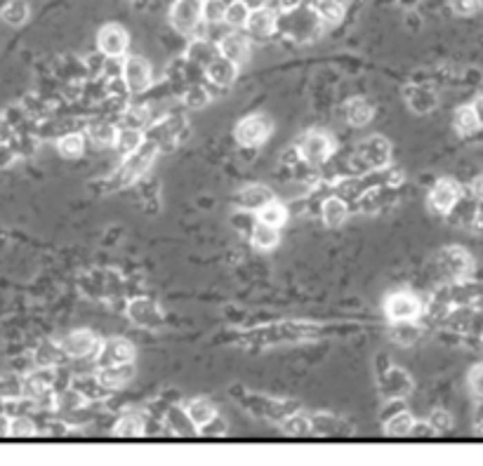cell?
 Here are the masks:
<instances>
[{
	"label": "cell",
	"mask_w": 483,
	"mask_h": 466,
	"mask_svg": "<svg viewBox=\"0 0 483 466\" xmlns=\"http://www.w3.org/2000/svg\"><path fill=\"white\" fill-rule=\"evenodd\" d=\"M387 315L394 323H406V320H415L419 315V299L410 292H394L387 299Z\"/></svg>",
	"instance_id": "cell-5"
},
{
	"label": "cell",
	"mask_w": 483,
	"mask_h": 466,
	"mask_svg": "<svg viewBox=\"0 0 483 466\" xmlns=\"http://www.w3.org/2000/svg\"><path fill=\"white\" fill-rule=\"evenodd\" d=\"M153 158H156V144L153 142L142 144L137 151L128 153L125 155L123 168H120V182L132 184L135 179H140L142 175H146V170L151 168Z\"/></svg>",
	"instance_id": "cell-1"
},
{
	"label": "cell",
	"mask_w": 483,
	"mask_h": 466,
	"mask_svg": "<svg viewBox=\"0 0 483 466\" xmlns=\"http://www.w3.org/2000/svg\"><path fill=\"white\" fill-rule=\"evenodd\" d=\"M116 128L108 123H95L90 128V139L97 144V146H113L116 144Z\"/></svg>",
	"instance_id": "cell-30"
},
{
	"label": "cell",
	"mask_w": 483,
	"mask_h": 466,
	"mask_svg": "<svg viewBox=\"0 0 483 466\" xmlns=\"http://www.w3.org/2000/svg\"><path fill=\"white\" fill-rule=\"evenodd\" d=\"M453 10L460 17H471L481 10V0H453Z\"/></svg>",
	"instance_id": "cell-42"
},
{
	"label": "cell",
	"mask_w": 483,
	"mask_h": 466,
	"mask_svg": "<svg viewBox=\"0 0 483 466\" xmlns=\"http://www.w3.org/2000/svg\"><path fill=\"white\" fill-rule=\"evenodd\" d=\"M250 240L257 250H274V247L278 245L281 235H278V229L269 226V224H264V222H257L255 226H252Z\"/></svg>",
	"instance_id": "cell-19"
},
{
	"label": "cell",
	"mask_w": 483,
	"mask_h": 466,
	"mask_svg": "<svg viewBox=\"0 0 483 466\" xmlns=\"http://www.w3.org/2000/svg\"><path fill=\"white\" fill-rule=\"evenodd\" d=\"M401 179H404V175H401V172H392V175H389V184H392V186H394V184H399Z\"/></svg>",
	"instance_id": "cell-54"
},
{
	"label": "cell",
	"mask_w": 483,
	"mask_h": 466,
	"mask_svg": "<svg viewBox=\"0 0 483 466\" xmlns=\"http://www.w3.org/2000/svg\"><path fill=\"white\" fill-rule=\"evenodd\" d=\"M142 431H144V419L137 412H130L116 424L113 434L116 436H142Z\"/></svg>",
	"instance_id": "cell-31"
},
{
	"label": "cell",
	"mask_w": 483,
	"mask_h": 466,
	"mask_svg": "<svg viewBox=\"0 0 483 466\" xmlns=\"http://www.w3.org/2000/svg\"><path fill=\"white\" fill-rule=\"evenodd\" d=\"M408 104H410V108L415 113H429L436 106V97L429 90H413L408 95Z\"/></svg>",
	"instance_id": "cell-29"
},
{
	"label": "cell",
	"mask_w": 483,
	"mask_h": 466,
	"mask_svg": "<svg viewBox=\"0 0 483 466\" xmlns=\"http://www.w3.org/2000/svg\"><path fill=\"white\" fill-rule=\"evenodd\" d=\"M413 424H415L413 422V417L404 410V412L394 414V417L387 422V434L389 436H410Z\"/></svg>",
	"instance_id": "cell-35"
},
{
	"label": "cell",
	"mask_w": 483,
	"mask_h": 466,
	"mask_svg": "<svg viewBox=\"0 0 483 466\" xmlns=\"http://www.w3.org/2000/svg\"><path fill=\"white\" fill-rule=\"evenodd\" d=\"M55 384V370L53 367H38L36 372H31L24 382H21V394L28 396V398H38L40 394L50 391Z\"/></svg>",
	"instance_id": "cell-12"
},
{
	"label": "cell",
	"mask_w": 483,
	"mask_h": 466,
	"mask_svg": "<svg viewBox=\"0 0 483 466\" xmlns=\"http://www.w3.org/2000/svg\"><path fill=\"white\" fill-rule=\"evenodd\" d=\"M217 48H220V55L224 57V59L234 61L236 66L243 64V61L248 59V55H250L248 38L238 36V33H229V36H224L222 43L217 45Z\"/></svg>",
	"instance_id": "cell-13"
},
{
	"label": "cell",
	"mask_w": 483,
	"mask_h": 466,
	"mask_svg": "<svg viewBox=\"0 0 483 466\" xmlns=\"http://www.w3.org/2000/svg\"><path fill=\"white\" fill-rule=\"evenodd\" d=\"M187 414L193 422V427H203V424H208L210 419L215 417V407H212L208 400H193L191 405L187 407Z\"/></svg>",
	"instance_id": "cell-28"
},
{
	"label": "cell",
	"mask_w": 483,
	"mask_h": 466,
	"mask_svg": "<svg viewBox=\"0 0 483 466\" xmlns=\"http://www.w3.org/2000/svg\"><path fill=\"white\" fill-rule=\"evenodd\" d=\"M184 101H187L189 108H203L205 104L210 101V95L205 88H200V85H196V88H191L184 95Z\"/></svg>",
	"instance_id": "cell-40"
},
{
	"label": "cell",
	"mask_w": 483,
	"mask_h": 466,
	"mask_svg": "<svg viewBox=\"0 0 483 466\" xmlns=\"http://www.w3.org/2000/svg\"><path fill=\"white\" fill-rule=\"evenodd\" d=\"M429 424H431V429H434V431H439V434H444V431L451 429L453 419H451V414H448L446 410H436L434 414H431Z\"/></svg>",
	"instance_id": "cell-44"
},
{
	"label": "cell",
	"mask_w": 483,
	"mask_h": 466,
	"mask_svg": "<svg viewBox=\"0 0 483 466\" xmlns=\"http://www.w3.org/2000/svg\"><path fill=\"white\" fill-rule=\"evenodd\" d=\"M316 3H321V0H316Z\"/></svg>",
	"instance_id": "cell-56"
},
{
	"label": "cell",
	"mask_w": 483,
	"mask_h": 466,
	"mask_svg": "<svg viewBox=\"0 0 483 466\" xmlns=\"http://www.w3.org/2000/svg\"><path fill=\"white\" fill-rule=\"evenodd\" d=\"M97 347V339L92 332L88 330H76L71 332L64 342H61V349H64L66 356H71V358H83V356L92 353Z\"/></svg>",
	"instance_id": "cell-15"
},
{
	"label": "cell",
	"mask_w": 483,
	"mask_h": 466,
	"mask_svg": "<svg viewBox=\"0 0 483 466\" xmlns=\"http://www.w3.org/2000/svg\"><path fill=\"white\" fill-rule=\"evenodd\" d=\"M128 43H130L128 31H125L123 26H118V24H106L100 33H97V45H100L102 55H106V57L125 55Z\"/></svg>",
	"instance_id": "cell-7"
},
{
	"label": "cell",
	"mask_w": 483,
	"mask_h": 466,
	"mask_svg": "<svg viewBox=\"0 0 483 466\" xmlns=\"http://www.w3.org/2000/svg\"><path fill=\"white\" fill-rule=\"evenodd\" d=\"M36 434V424L28 417H15L10 419V436H17V438H26V436Z\"/></svg>",
	"instance_id": "cell-38"
},
{
	"label": "cell",
	"mask_w": 483,
	"mask_h": 466,
	"mask_svg": "<svg viewBox=\"0 0 483 466\" xmlns=\"http://www.w3.org/2000/svg\"><path fill=\"white\" fill-rule=\"evenodd\" d=\"M287 220V212H285V207L281 205V203H276V200H272V203H267L260 210V222L264 224H269V226H274V229H281L285 224Z\"/></svg>",
	"instance_id": "cell-27"
},
{
	"label": "cell",
	"mask_w": 483,
	"mask_h": 466,
	"mask_svg": "<svg viewBox=\"0 0 483 466\" xmlns=\"http://www.w3.org/2000/svg\"><path fill=\"white\" fill-rule=\"evenodd\" d=\"M21 394V382L17 377H5L0 379V398L3 400H17Z\"/></svg>",
	"instance_id": "cell-39"
},
{
	"label": "cell",
	"mask_w": 483,
	"mask_h": 466,
	"mask_svg": "<svg viewBox=\"0 0 483 466\" xmlns=\"http://www.w3.org/2000/svg\"><path fill=\"white\" fill-rule=\"evenodd\" d=\"M274 200V193L269 191L267 186H248V188H243V191L238 193V205L243 207V210H248V212H260L264 205L267 203H272Z\"/></svg>",
	"instance_id": "cell-18"
},
{
	"label": "cell",
	"mask_w": 483,
	"mask_h": 466,
	"mask_svg": "<svg viewBox=\"0 0 483 466\" xmlns=\"http://www.w3.org/2000/svg\"><path fill=\"white\" fill-rule=\"evenodd\" d=\"M189 57H191L193 61H198V64L208 66L212 59H217V57H220V48L210 45L205 38H198V40H193V45L189 48Z\"/></svg>",
	"instance_id": "cell-25"
},
{
	"label": "cell",
	"mask_w": 483,
	"mask_h": 466,
	"mask_svg": "<svg viewBox=\"0 0 483 466\" xmlns=\"http://www.w3.org/2000/svg\"><path fill=\"white\" fill-rule=\"evenodd\" d=\"M359 153H361V158L370 165V168L382 170V168H387V165H389V158H392V146H389V142L382 139V137H370V139H366L359 146Z\"/></svg>",
	"instance_id": "cell-9"
},
{
	"label": "cell",
	"mask_w": 483,
	"mask_h": 466,
	"mask_svg": "<svg viewBox=\"0 0 483 466\" xmlns=\"http://www.w3.org/2000/svg\"><path fill=\"white\" fill-rule=\"evenodd\" d=\"M236 64L229 59H224V57H217V59H212L208 68H205V73H208V80L212 85H217V88H229V85L236 80Z\"/></svg>",
	"instance_id": "cell-17"
},
{
	"label": "cell",
	"mask_w": 483,
	"mask_h": 466,
	"mask_svg": "<svg viewBox=\"0 0 483 466\" xmlns=\"http://www.w3.org/2000/svg\"><path fill=\"white\" fill-rule=\"evenodd\" d=\"M248 17H250V8L245 5V0H234L224 10V21L234 28H243L248 24Z\"/></svg>",
	"instance_id": "cell-24"
},
{
	"label": "cell",
	"mask_w": 483,
	"mask_h": 466,
	"mask_svg": "<svg viewBox=\"0 0 483 466\" xmlns=\"http://www.w3.org/2000/svg\"><path fill=\"white\" fill-rule=\"evenodd\" d=\"M123 83L135 95H140L151 85V66L142 57H128L123 64Z\"/></svg>",
	"instance_id": "cell-4"
},
{
	"label": "cell",
	"mask_w": 483,
	"mask_h": 466,
	"mask_svg": "<svg viewBox=\"0 0 483 466\" xmlns=\"http://www.w3.org/2000/svg\"><path fill=\"white\" fill-rule=\"evenodd\" d=\"M245 28L252 33L255 38H269L276 28V14L269 8H260V10H250L248 24Z\"/></svg>",
	"instance_id": "cell-16"
},
{
	"label": "cell",
	"mask_w": 483,
	"mask_h": 466,
	"mask_svg": "<svg viewBox=\"0 0 483 466\" xmlns=\"http://www.w3.org/2000/svg\"><path fill=\"white\" fill-rule=\"evenodd\" d=\"M200 429H203V434H208V436H220V434H224V429H227V424H224L222 419L215 414V417H212L208 424H203V427H200Z\"/></svg>",
	"instance_id": "cell-46"
},
{
	"label": "cell",
	"mask_w": 483,
	"mask_h": 466,
	"mask_svg": "<svg viewBox=\"0 0 483 466\" xmlns=\"http://www.w3.org/2000/svg\"><path fill=\"white\" fill-rule=\"evenodd\" d=\"M319 14L323 17L328 24H340V21L344 19V5L340 3V0H321Z\"/></svg>",
	"instance_id": "cell-34"
},
{
	"label": "cell",
	"mask_w": 483,
	"mask_h": 466,
	"mask_svg": "<svg viewBox=\"0 0 483 466\" xmlns=\"http://www.w3.org/2000/svg\"><path fill=\"white\" fill-rule=\"evenodd\" d=\"M170 21L180 33H193L203 21V0H177L170 10Z\"/></svg>",
	"instance_id": "cell-2"
},
{
	"label": "cell",
	"mask_w": 483,
	"mask_h": 466,
	"mask_svg": "<svg viewBox=\"0 0 483 466\" xmlns=\"http://www.w3.org/2000/svg\"><path fill=\"white\" fill-rule=\"evenodd\" d=\"M10 139H12V130H10V125L0 123V144H10Z\"/></svg>",
	"instance_id": "cell-50"
},
{
	"label": "cell",
	"mask_w": 483,
	"mask_h": 466,
	"mask_svg": "<svg viewBox=\"0 0 483 466\" xmlns=\"http://www.w3.org/2000/svg\"><path fill=\"white\" fill-rule=\"evenodd\" d=\"M330 153H332V142L323 132H309L300 142V155L312 165L323 163V160L330 158Z\"/></svg>",
	"instance_id": "cell-6"
},
{
	"label": "cell",
	"mask_w": 483,
	"mask_h": 466,
	"mask_svg": "<svg viewBox=\"0 0 483 466\" xmlns=\"http://www.w3.org/2000/svg\"><path fill=\"white\" fill-rule=\"evenodd\" d=\"M83 148H85V139L80 135H66L57 144V151L64 155V158H78L83 153Z\"/></svg>",
	"instance_id": "cell-33"
},
{
	"label": "cell",
	"mask_w": 483,
	"mask_h": 466,
	"mask_svg": "<svg viewBox=\"0 0 483 466\" xmlns=\"http://www.w3.org/2000/svg\"><path fill=\"white\" fill-rule=\"evenodd\" d=\"M460 198V186L453 179H441L431 188L429 203L436 212H451Z\"/></svg>",
	"instance_id": "cell-11"
},
{
	"label": "cell",
	"mask_w": 483,
	"mask_h": 466,
	"mask_svg": "<svg viewBox=\"0 0 483 466\" xmlns=\"http://www.w3.org/2000/svg\"><path fill=\"white\" fill-rule=\"evenodd\" d=\"M15 163V151L8 144H0V168H10Z\"/></svg>",
	"instance_id": "cell-47"
},
{
	"label": "cell",
	"mask_w": 483,
	"mask_h": 466,
	"mask_svg": "<svg viewBox=\"0 0 483 466\" xmlns=\"http://www.w3.org/2000/svg\"><path fill=\"white\" fill-rule=\"evenodd\" d=\"M410 434L413 436H431V434H436V431L431 429V424H413Z\"/></svg>",
	"instance_id": "cell-48"
},
{
	"label": "cell",
	"mask_w": 483,
	"mask_h": 466,
	"mask_svg": "<svg viewBox=\"0 0 483 466\" xmlns=\"http://www.w3.org/2000/svg\"><path fill=\"white\" fill-rule=\"evenodd\" d=\"M344 113H347V120L352 125H356V128H361V125L370 123L372 118V106L368 104L366 99H352L347 104V108H344Z\"/></svg>",
	"instance_id": "cell-21"
},
{
	"label": "cell",
	"mask_w": 483,
	"mask_h": 466,
	"mask_svg": "<svg viewBox=\"0 0 483 466\" xmlns=\"http://www.w3.org/2000/svg\"><path fill=\"white\" fill-rule=\"evenodd\" d=\"M302 3L304 0H278V8L285 10V12H292V10H297Z\"/></svg>",
	"instance_id": "cell-49"
},
{
	"label": "cell",
	"mask_w": 483,
	"mask_h": 466,
	"mask_svg": "<svg viewBox=\"0 0 483 466\" xmlns=\"http://www.w3.org/2000/svg\"><path fill=\"white\" fill-rule=\"evenodd\" d=\"M132 358H135V351H132L128 342H123V339H108L104 347L100 349L97 362H100V367H111V365L132 362Z\"/></svg>",
	"instance_id": "cell-10"
},
{
	"label": "cell",
	"mask_w": 483,
	"mask_h": 466,
	"mask_svg": "<svg viewBox=\"0 0 483 466\" xmlns=\"http://www.w3.org/2000/svg\"><path fill=\"white\" fill-rule=\"evenodd\" d=\"M272 135V120L267 116H248L236 125V139L243 146H257Z\"/></svg>",
	"instance_id": "cell-3"
},
{
	"label": "cell",
	"mask_w": 483,
	"mask_h": 466,
	"mask_svg": "<svg viewBox=\"0 0 483 466\" xmlns=\"http://www.w3.org/2000/svg\"><path fill=\"white\" fill-rule=\"evenodd\" d=\"M283 431L287 436H307L312 431V422L304 414H290L283 422Z\"/></svg>",
	"instance_id": "cell-36"
},
{
	"label": "cell",
	"mask_w": 483,
	"mask_h": 466,
	"mask_svg": "<svg viewBox=\"0 0 483 466\" xmlns=\"http://www.w3.org/2000/svg\"><path fill=\"white\" fill-rule=\"evenodd\" d=\"M476 128H479V120H476L474 108H471V106L457 108V113H455V130L460 132V135H471V132H476Z\"/></svg>",
	"instance_id": "cell-32"
},
{
	"label": "cell",
	"mask_w": 483,
	"mask_h": 466,
	"mask_svg": "<svg viewBox=\"0 0 483 466\" xmlns=\"http://www.w3.org/2000/svg\"><path fill=\"white\" fill-rule=\"evenodd\" d=\"M323 222L328 226H342L347 222V205L340 198H328L323 203Z\"/></svg>",
	"instance_id": "cell-22"
},
{
	"label": "cell",
	"mask_w": 483,
	"mask_h": 466,
	"mask_svg": "<svg viewBox=\"0 0 483 466\" xmlns=\"http://www.w3.org/2000/svg\"><path fill=\"white\" fill-rule=\"evenodd\" d=\"M474 113H476V120H479V125H483V97H479V99L474 101Z\"/></svg>",
	"instance_id": "cell-52"
},
{
	"label": "cell",
	"mask_w": 483,
	"mask_h": 466,
	"mask_svg": "<svg viewBox=\"0 0 483 466\" xmlns=\"http://www.w3.org/2000/svg\"><path fill=\"white\" fill-rule=\"evenodd\" d=\"M64 356L66 353L61 347H57L53 342H45V344H40L36 351V362H38V367H53L64 358Z\"/></svg>",
	"instance_id": "cell-26"
},
{
	"label": "cell",
	"mask_w": 483,
	"mask_h": 466,
	"mask_svg": "<svg viewBox=\"0 0 483 466\" xmlns=\"http://www.w3.org/2000/svg\"><path fill=\"white\" fill-rule=\"evenodd\" d=\"M132 375H135V370H132L130 362H125V365H111V367H100V375H97V384H100L102 389H123L125 384L130 382Z\"/></svg>",
	"instance_id": "cell-14"
},
{
	"label": "cell",
	"mask_w": 483,
	"mask_h": 466,
	"mask_svg": "<svg viewBox=\"0 0 483 466\" xmlns=\"http://www.w3.org/2000/svg\"><path fill=\"white\" fill-rule=\"evenodd\" d=\"M469 387L474 391L476 398L483 400V365H476L474 370L469 372Z\"/></svg>",
	"instance_id": "cell-45"
},
{
	"label": "cell",
	"mask_w": 483,
	"mask_h": 466,
	"mask_svg": "<svg viewBox=\"0 0 483 466\" xmlns=\"http://www.w3.org/2000/svg\"><path fill=\"white\" fill-rule=\"evenodd\" d=\"M224 10H227L224 0H203V21L208 24L224 21Z\"/></svg>",
	"instance_id": "cell-37"
},
{
	"label": "cell",
	"mask_w": 483,
	"mask_h": 466,
	"mask_svg": "<svg viewBox=\"0 0 483 466\" xmlns=\"http://www.w3.org/2000/svg\"><path fill=\"white\" fill-rule=\"evenodd\" d=\"M417 335L419 332L410 325V320H406V323H396V327H394V337L399 344H413L417 339Z\"/></svg>",
	"instance_id": "cell-41"
},
{
	"label": "cell",
	"mask_w": 483,
	"mask_h": 466,
	"mask_svg": "<svg viewBox=\"0 0 483 466\" xmlns=\"http://www.w3.org/2000/svg\"><path fill=\"white\" fill-rule=\"evenodd\" d=\"M439 269L444 271L448 278H464L471 271V257L460 247H448L439 255Z\"/></svg>",
	"instance_id": "cell-8"
},
{
	"label": "cell",
	"mask_w": 483,
	"mask_h": 466,
	"mask_svg": "<svg viewBox=\"0 0 483 466\" xmlns=\"http://www.w3.org/2000/svg\"><path fill=\"white\" fill-rule=\"evenodd\" d=\"M144 144V137H142V132L137 130V128H123V130H118L116 132V148L123 155H128L132 151H137Z\"/></svg>",
	"instance_id": "cell-20"
},
{
	"label": "cell",
	"mask_w": 483,
	"mask_h": 466,
	"mask_svg": "<svg viewBox=\"0 0 483 466\" xmlns=\"http://www.w3.org/2000/svg\"><path fill=\"white\" fill-rule=\"evenodd\" d=\"M80 405H83V394H78V391H66L59 396L61 410H78Z\"/></svg>",
	"instance_id": "cell-43"
},
{
	"label": "cell",
	"mask_w": 483,
	"mask_h": 466,
	"mask_svg": "<svg viewBox=\"0 0 483 466\" xmlns=\"http://www.w3.org/2000/svg\"><path fill=\"white\" fill-rule=\"evenodd\" d=\"M0 436H10V419L0 417Z\"/></svg>",
	"instance_id": "cell-53"
},
{
	"label": "cell",
	"mask_w": 483,
	"mask_h": 466,
	"mask_svg": "<svg viewBox=\"0 0 483 466\" xmlns=\"http://www.w3.org/2000/svg\"><path fill=\"white\" fill-rule=\"evenodd\" d=\"M476 431H479V434L483 436V419H481V422H479V424H476Z\"/></svg>",
	"instance_id": "cell-55"
},
{
	"label": "cell",
	"mask_w": 483,
	"mask_h": 466,
	"mask_svg": "<svg viewBox=\"0 0 483 466\" xmlns=\"http://www.w3.org/2000/svg\"><path fill=\"white\" fill-rule=\"evenodd\" d=\"M471 191H474L476 198H481V200H483V175H481V177H476V179L471 182Z\"/></svg>",
	"instance_id": "cell-51"
},
{
	"label": "cell",
	"mask_w": 483,
	"mask_h": 466,
	"mask_svg": "<svg viewBox=\"0 0 483 466\" xmlns=\"http://www.w3.org/2000/svg\"><path fill=\"white\" fill-rule=\"evenodd\" d=\"M0 17H3L5 24L21 26L28 19V5H26V0H10V3L3 8Z\"/></svg>",
	"instance_id": "cell-23"
}]
</instances>
